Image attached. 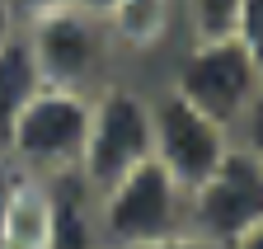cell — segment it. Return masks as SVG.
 <instances>
[{
	"label": "cell",
	"mask_w": 263,
	"mask_h": 249,
	"mask_svg": "<svg viewBox=\"0 0 263 249\" xmlns=\"http://www.w3.org/2000/svg\"><path fill=\"white\" fill-rule=\"evenodd\" d=\"M0 5L10 10V19L24 28V24H33L38 14H47V10H57V5H66V0H0Z\"/></svg>",
	"instance_id": "obj_14"
},
{
	"label": "cell",
	"mask_w": 263,
	"mask_h": 249,
	"mask_svg": "<svg viewBox=\"0 0 263 249\" xmlns=\"http://www.w3.org/2000/svg\"><path fill=\"white\" fill-rule=\"evenodd\" d=\"M0 249H52V188H47V179L19 174L5 231H0Z\"/></svg>",
	"instance_id": "obj_9"
},
{
	"label": "cell",
	"mask_w": 263,
	"mask_h": 249,
	"mask_svg": "<svg viewBox=\"0 0 263 249\" xmlns=\"http://www.w3.org/2000/svg\"><path fill=\"white\" fill-rule=\"evenodd\" d=\"M14 183H19V169L0 155V231H5V216H10V198H14Z\"/></svg>",
	"instance_id": "obj_16"
},
{
	"label": "cell",
	"mask_w": 263,
	"mask_h": 249,
	"mask_svg": "<svg viewBox=\"0 0 263 249\" xmlns=\"http://www.w3.org/2000/svg\"><path fill=\"white\" fill-rule=\"evenodd\" d=\"M174 24V0H118V5L104 14L108 38L132 47V52H151L170 38Z\"/></svg>",
	"instance_id": "obj_11"
},
{
	"label": "cell",
	"mask_w": 263,
	"mask_h": 249,
	"mask_svg": "<svg viewBox=\"0 0 263 249\" xmlns=\"http://www.w3.org/2000/svg\"><path fill=\"white\" fill-rule=\"evenodd\" d=\"M85 137H89V94L38 85L10 127L5 160L33 179L76 174L85 155Z\"/></svg>",
	"instance_id": "obj_2"
},
{
	"label": "cell",
	"mask_w": 263,
	"mask_h": 249,
	"mask_svg": "<svg viewBox=\"0 0 263 249\" xmlns=\"http://www.w3.org/2000/svg\"><path fill=\"white\" fill-rule=\"evenodd\" d=\"M151 137H155V160L183 188H197L230 150V127H221L202 108H193L174 89L151 104Z\"/></svg>",
	"instance_id": "obj_7"
},
{
	"label": "cell",
	"mask_w": 263,
	"mask_h": 249,
	"mask_svg": "<svg viewBox=\"0 0 263 249\" xmlns=\"http://www.w3.org/2000/svg\"><path fill=\"white\" fill-rule=\"evenodd\" d=\"M94 216H99L104 249H137L160 235L183 231L188 188L151 155V160L132 165L122 179L94 193Z\"/></svg>",
	"instance_id": "obj_1"
},
{
	"label": "cell",
	"mask_w": 263,
	"mask_h": 249,
	"mask_svg": "<svg viewBox=\"0 0 263 249\" xmlns=\"http://www.w3.org/2000/svg\"><path fill=\"white\" fill-rule=\"evenodd\" d=\"M14 28H19V24H14V19H10V10H5V5H0V43H5V38H10V33H14Z\"/></svg>",
	"instance_id": "obj_20"
},
{
	"label": "cell",
	"mask_w": 263,
	"mask_h": 249,
	"mask_svg": "<svg viewBox=\"0 0 263 249\" xmlns=\"http://www.w3.org/2000/svg\"><path fill=\"white\" fill-rule=\"evenodd\" d=\"M38 85H43V75H38V66H33L28 38H24V28H14V33L0 43V155H5V146H10V127H14L19 108L33 99Z\"/></svg>",
	"instance_id": "obj_10"
},
{
	"label": "cell",
	"mask_w": 263,
	"mask_h": 249,
	"mask_svg": "<svg viewBox=\"0 0 263 249\" xmlns=\"http://www.w3.org/2000/svg\"><path fill=\"white\" fill-rule=\"evenodd\" d=\"M174 94H183L193 108L216 118L221 127H235L263 94V85H258V71L245 56L240 38L230 33V38H193L188 56L174 71Z\"/></svg>",
	"instance_id": "obj_5"
},
{
	"label": "cell",
	"mask_w": 263,
	"mask_h": 249,
	"mask_svg": "<svg viewBox=\"0 0 263 249\" xmlns=\"http://www.w3.org/2000/svg\"><path fill=\"white\" fill-rule=\"evenodd\" d=\"M254 221H263V155L249 146H230L221 165L197 188H188L183 226L212 244H226Z\"/></svg>",
	"instance_id": "obj_6"
},
{
	"label": "cell",
	"mask_w": 263,
	"mask_h": 249,
	"mask_svg": "<svg viewBox=\"0 0 263 249\" xmlns=\"http://www.w3.org/2000/svg\"><path fill=\"white\" fill-rule=\"evenodd\" d=\"M245 122H249V150H258V155H263V94L254 99V108L245 113Z\"/></svg>",
	"instance_id": "obj_17"
},
{
	"label": "cell",
	"mask_w": 263,
	"mask_h": 249,
	"mask_svg": "<svg viewBox=\"0 0 263 249\" xmlns=\"http://www.w3.org/2000/svg\"><path fill=\"white\" fill-rule=\"evenodd\" d=\"M221 249H263V221H254L249 231H240L235 240H226Z\"/></svg>",
	"instance_id": "obj_18"
},
{
	"label": "cell",
	"mask_w": 263,
	"mask_h": 249,
	"mask_svg": "<svg viewBox=\"0 0 263 249\" xmlns=\"http://www.w3.org/2000/svg\"><path fill=\"white\" fill-rule=\"evenodd\" d=\"M137 249H221V244H212V240H202V235H193V231L183 226V231H174V235H160V240L137 244Z\"/></svg>",
	"instance_id": "obj_15"
},
{
	"label": "cell",
	"mask_w": 263,
	"mask_h": 249,
	"mask_svg": "<svg viewBox=\"0 0 263 249\" xmlns=\"http://www.w3.org/2000/svg\"><path fill=\"white\" fill-rule=\"evenodd\" d=\"M235 38H240L245 56L254 61V71H258V85H263V0H245V5H240V19H235Z\"/></svg>",
	"instance_id": "obj_13"
},
{
	"label": "cell",
	"mask_w": 263,
	"mask_h": 249,
	"mask_svg": "<svg viewBox=\"0 0 263 249\" xmlns=\"http://www.w3.org/2000/svg\"><path fill=\"white\" fill-rule=\"evenodd\" d=\"M240 5L245 0H188L193 38H230L235 19H240Z\"/></svg>",
	"instance_id": "obj_12"
},
{
	"label": "cell",
	"mask_w": 263,
	"mask_h": 249,
	"mask_svg": "<svg viewBox=\"0 0 263 249\" xmlns=\"http://www.w3.org/2000/svg\"><path fill=\"white\" fill-rule=\"evenodd\" d=\"M71 5H76V10H85V14H94V19H104V14L118 5V0H71Z\"/></svg>",
	"instance_id": "obj_19"
},
{
	"label": "cell",
	"mask_w": 263,
	"mask_h": 249,
	"mask_svg": "<svg viewBox=\"0 0 263 249\" xmlns=\"http://www.w3.org/2000/svg\"><path fill=\"white\" fill-rule=\"evenodd\" d=\"M52 188V249H104L94 216V188L80 174L47 179Z\"/></svg>",
	"instance_id": "obj_8"
},
{
	"label": "cell",
	"mask_w": 263,
	"mask_h": 249,
	"mask_svg": "<svg viewBox=\"0 0 263 249\" xmlns=\"http://www.w3.org/2000/svg\"><path fill=\"white\" fill-rule=\"evenodd\" d=\"M155 155V137H151V104L137 89L122 85H104L89 94V137H85V155H80V179L89 188H108L113 179H122L132 165H141Z\"/></svg>",
	"instance_id": "obj_3"
},
{
	"label": "cell",
	"mask_w": 263,
	"mask_h": 249,
	"mask_svg": "<svg viewBox=\"0 0 263 249\" xmlns=\"http://www.w3.org/2000/svg\"><path fill=\"white\" fill-rule=\"evenodd\" d=\"M24 38H28V52H33V66H38L43 85L80 89V94L99 89V71H104V56H108L104 19H94L66 0V5L38 14L33 24H24Z\"/></svg>",
	"instance_id": "obj_4"
}]
</instances>
